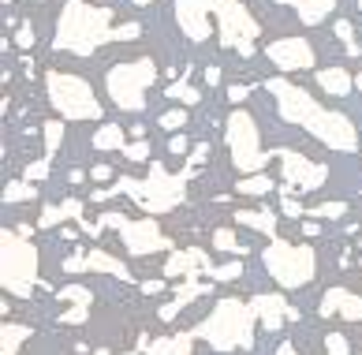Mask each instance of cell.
<instances>
[{
    "label": "cell",
    "mask_w": 362,
    "mask_h": 355,
    "mask_svg": "<svg viewBox=\"0 0 362 355\" xmlns=\"http://www.w3.org/2000/svg\"><path fill=\"white\" fill-rule=\"evenodd\" d=\"M317 86L325 94H332V98H347L355 86V79L347 75L344 67H325V72H317Z\"/></svg>",
    "instance_id": "18"
},
{
    "label": "cell",
    "mask_w": 362,
    "mask_h": 355,
    "mask_svg": "<svg viewBox=\"0 0 362 355\" xmlns=\"http://www.w3.org/2000/svg\"><path fill=\"white\" fill-rule=\"evenodd\" d=\"M358 11H362V0H358Z\"/></svg>",
    "instance_id": "52"
},
{
    "label": "cell",
    "mask_w": 362,
    "mask_h": 355,
    "mask_svg": "<svg viewBox=\"0 0 362 355\" xmlns=\"http://www.w3.org/2000/svg\"><path fill=\"white\" fill-rule=\"evenodd\" d=\"M160 288H165V281H146V284H142L146 295H153V292H160Z\"/></svg>",
    "instance_id": "46"
},
{
    "label": "cell",
    "mask_w": 362,
    "mask_h": 355,
    "mask_svg": "<svg viewBox=\"0 0 362 355\" xmlns=\"http://www.w3.org/2000/svg\"><path fill=\"white\" fill-rule=\"evenodd\" d=\"M250 307H254L258 322H262L269 333H276L284 322H295V318H299V310L288 307V299H284V295H269V292H265V295H254V299H250Z\"/></svg>",
    "instance_id": "14"
},
{
    "label": "cell",
    "mask_w": 362,
    "mask_h": 355,
    "mask_svg": "<svg viewBox=\"0 0 362 355\" xmlns=\"http://www.w3.org/2000/svg\"><path fill=\"white\" fill-rule=\"evenodd\" d=\"M165 94H168V98H180V101H187V105H198V101H202V90L191 86L187 79H176V83H172Z\"/></svg>",
    "instance_id": "28"
},
{
    "label": "cell",
    "mask_w": 362,
    "mask_h": 355,
    "mask_svg": "<svg viewBox=\"0 0 362 355\" xmlns=\"http://www.w3.org/2000/svg\"><path fill=\"white\" fill-rule=\"evenodd\" d=\"M265 57L276 64V72H306V67H314V49L306 38H276L265 49Z\"/></svg>",
    "instance_id": "13"
},
{
    "label": "cell",
    "mask_w": 362,
    "mask_h": 355,
    "mask_svg": "<svg viewBox=\"0 0 362 355\" xmlns=\"http://www.w3.org/2000/svg\"><path fill=\"white\" fill-rule=\"evenodd\" d=\"M213 16H217V38L224 49H235L239 57L254 52V38L262 34L258 19L247 11L243 0H176V19L187 42H206L213 34Z\"/></svg>",
    "instance_id": "1"
},
{
    "label": "cell",
    "mask_w": 362,
    "mask_h": 355,
    "mask_svg": "<svg viewBox=\"0 0 362 355\" xmlns=\"http://www.w3.org/2000/svg\"><path fill=\"white\" fill-rule=\"evenodd\" d=\"M224 139H228V150H232V165L243 172V176H254L265 169V161L273 157V150H262V131L254 124V116L235 108L224 124Z\"/></svg>",
    "instance_id": "11"
},
{
    "label": "cell",
    "mask_w": 362,
    "mask_h": 355,
    "mask_svg": "<svg viewBox=\"0 0 362 355\" xmlns=\"http://www.w3.org/2000/svg\"><path fill=\"white\" fill-rule=\"evenodd\" d=\"M16 45H19V49H30V45H34V30H30L26 23L19 26V34H16Z\"/></svg>",
    "instance_id": "42"
},
{
    "label": "cell",
    "mask_w": 362,
    "mask_h": 355,
    "mask_svg": "<svg viewBox=\"0 0 362 355\" xmlns=\"http://www.w3.org/2000/svg\"><path fill=\"white\" fill-rule=\"evenodd\" d=\"M213 247H217V251H228V254H243V251H247L243 243L235 240L232 228H217V232H213Z\"/></svg>",
    "instance_id": "30"
},
{
    "label": "cell",
    "mask_w": 362,
    "mask_h": 355,
    "mask_svg": "<svg viewBox=\"0 0 362 355\" xmlns=\"http://www.w3.org/2000/svg\"><path fill=\"white\" fill-rule=\"evenodd\" d=\"M332 30H337V38L344 42V49L355 57V52H358V42H355V26L347 23V19H337V26H332Z\"/></svg>",
    "instance_id": "32"
},
{
    "label": "cell",
    "mask_w": 362,
    "mask_h": 355,
    "mask_svg": "<svg viewBox=\"0 0 362 355\" xmlns=\"http://www.w3.org/2000/svg\"><path fill=\"white\" fill-rule=\"evenodd\" d=\"M127 355H135V351H127Z\"/></svg>",
    "instance_id": "53"
},
{
    "label": "cell",
    "mask_w": 362,
    "mask_h": 355,
    "mask_svg": "<svg viewBox=\"0 0 362 355\" xmlns=\"http://www.w3.org/2000/svg\"><path fill=\"white\" fill-rule=\"evenodd\" d=\"M83 225V232H90V236H101L105 228H116L119 232V243L127 247V254H157V251H168L172 240L165 236V232L157 228L153 217H142V221H131V217L109 210L105 217H98V221H78Z\"/></svg>",
    "instance_id": "7"
},
{
    "label": "cell",
    "mask_w": 362,
    "mask_h": 355,
    "mask_svg": "<svg viewBox=\"0 0 362 355\" xmlns=\"http://www.w3.org/2000/svg\"><path fill=\"white\" fill-rule=\"evenodd\" d=\"M168 150H172V154H187V139H183V135H176V139L168 142Z\"/></svg>",
    "instance_id": "43"
},
{
    "label": "cell",
    "mask_w": 362,
    "mask_h": 355,
    "mask_svg": "<svg viewBox=\"0 0 362 355\" xmlns=\"http://www.w3.org/2000/svg\"><path fill=\"white\" fill-rule=\"evenodd\" d=\"M124 157L127 161H146V157H150V142H131V146H124Z\"/></svg>",
    "instance_id": "38"
},
{
    "label": "cell",
    "mask_w": 362,
    "mask_h": 355,
    "mask_svg": "<svg viewBox=\"0 0 362 355\" xmlns=\"http://www.w3.org/2000/svg\"><path fill=\"white\" fill-rule=\"evenodd\" d=\"M45 90H49L52 108H57L64 120H101V101H98V94L90 90L86 79H78L71 72H49Z\"/></svg>",
    "instance_id": "10"
},
{
    "label": "cell",
    "mask_w": 362,
    "mask_h": 355,
    "mask_svg": "<svg viewBox=\"0 0 362 355\" xmlns=\"http://www.w3.org/2000/svg\"><path fill=\"white\" fill-rule=\"evenodd\" d=\"M228 98H232V101L239 105V101L247 98V86H228Z\"/></svg>",
    "instance_id": "45"
},
{
    "label": "cell",
    "mask_w": 362,
    "mask_h": 355,
    "mask_svg": "<svg viewBox=\"0 0 362 355\" xmlns=\"http://www.w3.org/2000/svg\"><path fill=\"white\" fill-rule=\"evenodd\" d=\"M213 266L209 258L202 251H194V247H187V251H176L165 262V277H187V281H198V277H213Z\"/></svg>",
    "instance_id": "15"
},
{
    "label": "cell",
    "mask_w": 362,
    "mask_h": 355,
    "mask_svg": "<svg viewBox=\"0 0 362 355\" xmlns=\"http://www.w3.org/2000/svg\"><path fill=\"white\" fill-rule=\"evenodd\" d=\"M34 195H37V184H30V180H11L4 187V202H26Z\"/></svg>",
    "instance_id": "29"
},
{
    "label": "cell",
    "mask_w": 362,
    "mask_h": 355,
    "mask_svg": "<svg viewBox=\"0 0 362 355\" xmlns=\"http://www.w3.org/2000/svg\"><path fill=\"white\" fill-rule=\"evenodd\" d=\"M42 135H45V157L52 161V157H57V150H60V139H64V120H45Z\"/></svg>",
    "instance_id": "27"
},
{
    "label": "cell",
    "mask_w": 362,
    "mask_h": 355,
    "mask_svg": "<svg viewBox=\"0 0 362 355\" xmlns=\"http://www.w3.org/2000/svg\"><path fill=\"white\" fill-rule=\"evenodd\" d=\"M57 299H64V307H90V288H83V284H71V288L57 292Z\"/></svg>",
    "instance_id": "31"
},
{
    "label": "cell",
    "mask_w": 362,
    "mask_h": 355,
    "mask_svg": "<svg viewBox=\"0 0 362 355\" xmlns=\"http://www.w3.org/2000/svg\"><path fill=\"white\" fill-rule=\"evenodd\" d=\"M86 258H90V269L93 273H112V277H119V281H135V277H131V269L119 262V258H112L109 251L93 247V251H86Z\"/></svg>",
    "instance_id": "20"
},
{
    "label": "cell",
    "mask_w": 362,
    "mask_h": 355,
    "mask_svg": "<svg viewBox=\"0 0 362 355\" xmlns=\"http://www.w3.org/2000/svg\"><path fill=\"white\" fill-rule=\"evenodd\" d=\"M337 8V0H295V11L306 26H317L321 19H329V11Z\"/></svg>",
    "instance_id": "23"
},
{
    "label": "cell",
    "mask_w": 362,
    "mask_h": 355,
    "mask_svg": "<svg viewBox=\"0 0 362 355\" xmlns=\"http://www.w3.org/2000/svg\"><path fill=\"white\" fill-rule=\"evenodd\" d=\"M124 128H119V124H112V120H109V124H101L98 128V135H93V150H119V154H124Z\"/></svg>",
    "instance_id": "24"
},
{
    "label": "cell",
    "mask_w": 362,
    "mask_h": 355,
    "mask_svg": "<svg viewBox=\"0 0 362 355\" xmlns=\"http://www.w3.org/2000/svg\"><path fill=\"white\" fill-rule=\"evenodd\" d=\"M135 4H139V8H146V4H153V0H135Z\"/></svg>",
    "instance_id": "50"
},
{
    "label": "cell",
    "mask_w": 362,
    "mask_h": 355,
    "mask_svg": "<svg viewBox=\"0 0 362 355\" xmlns=\"http://www.w3.org/2000/svg\"><path fill=\"white\" fill-rule=\"evenodd\" d=\"M276 355H299V351H295L291 344H280V348H276Z\"/></svg>",
    "instance_id": "48"
},
{
    "label": "cell",
    "mask_w": 362,
    "mask_h": 355,
    "mask_svg": "<svg viewBox=\"0 0 362 355\" xmlns=\"http://www.w3.org/2000/svg\"><path fill=\"white\" fill-rule=\"evenodd\" d=\"M139 23H112V8H98L86 0H68L57 19V38L52 45L60 52H75V57H93L109 42H131L139 38Z\"/></svg>",
    "instance_id": "3"
},
{
    "label": "cell",
    "mask_w": 362,
    "mask_h": 355,
    "mask_svg": "<svg viewBox=\"0 0 362 355\" xmlns=\"http://www.w3.org/2000/svg\"><path fill=\"white\" fill-rule=\"evenodd\" d=\"M235 277H243V262H224V266H217L209 281H235Z\"/></svg>",
    "instance_id": "35"
},
{
    "label": "cell",
    "mask_w": 362,
    "mask_h": 355,
    "mask_svg": "<svg viewBox=\"0 0 362 355\" xmlns=\"http://www.w3.org/2000/svg\"><path fill=\"white\" fill-rule=\"evenodd\" d=\"M206 292H209V284H202V281H187L183 288H176V299H172L168 307H160V318H165V322H172V318H176V310H180V307L194 303V299H198V295H206Z\"/></svg>",
    "instance_id": "21"
},
{
    "label": "cell",
    "mask_w": 362,
    "mask_h": 355,
    "mask_svg": "<svg viewBox=\"0 0 362 355\" xmlns=\"http://www.w3.org/2000/svg\"><path fill=\"white\" fill-rule=\"evenodd\" d=\"M321 318H332V314H340V318L347 322H358L362 318V295L347 292V288H329L325 295H321Z\"/></svg>",
    "instance_id": "16"
},
{
    "label": "cell",
    "mask_w": 362,
    "mask_h": 355,
    "mask_svg": "<svg viewBox=\"0 0 362 355\" xmlns=\"http://www.w3.org/2000/svg\"><path fill=\"white\" fill-rule=\"evenodd\" d=\"M206 83H209V86L221 83V72H217V67H209V72H206Z\"/></svg>",
    "instance_id": "47"
},
{
    "label": "cell",
    "mask_w": 362,
    "mask_h": 355,
    "mask_svg": "<svg viewBox=\"0 0 362 355\" xmlns=\"http://www.w3.org/2000/svg\"><path fill=\"white\" fill-rule=\"evenodd\" d=\"M276 4H291V8H295V0H276Z\"/></svg>",
    "instance_id": "51"
},
{
    "label": "cell",
    "mask_w": 362,
    "mask_h": 355,
    "mask_svg": "<svg viewBox=\"0 0 362 355\" xmlns=\"http://www.w3.org/2000/svg\"><path fill=\"white\" fill-rule=\"evenodd\" d=\"M273 157L280 161V180H284V191H317L329 180V169L321 161H310L299 150H273Z\"/></svg>",
    "instance_id": "12"
},
{
    "label": "cell",
    "mask_w": 362,
    "mask_h": 355,
    "mask_svg": "<svg viewBox=\"0 0 362 355\" xmlns=\"http://www.w3.org/2000/svg\"><path fill=\"white\" fill-rule=\"evenodd\" d=\"M157 124L165 131H180V128H187V113H183V108H168V113H160Z\"/></svg>",
    "instance_id": "34"
},
{
    "label": "cell",
    "mask_w": 362,
    "mask_h": 355,
    "mask_svg": "<svg viewBox=\"0 0 362 355\" xmlns=\"http://www.w3.org/2000/svg\"><path fill=\"white\" fill-rule=\"evenodd\" d=\"M347 213V202H321V206H314V210H306V217H344Z\"/></svg>",
    "instance_id": "33"
},
{
    "label": "cell",
    "mask_w": 362,
    "mask_h": 355,
    "mask_svg": "<svg viewBox=\"0 0 362 355\" xmlns=\"http://www.w3.org/2000/svg\"><path fill=\"white\" fill-rule=\"evenodd\" d=\"M153 79H157V64L150 57H139V60H124V64L109 67L105 86H109V98L124 108V113H142L146 90L153 86Z\"/></svg>",
    "instance_id": "9"
},
{
    "label": "cell",
    "mask_w": 362,
    "mask_h": 355,
    "mask_svg": "<svg viewBox=\"0 0 362 355\" xmlns=\"http://www.w3.org/2000/svg\"><path fill=\"white\" fill-rule=\"evenodd\" d=\"M280 213H284V217H303L306 206H299V202H295L288 191H284V195H280Z\"/></svg>",
    "instance_id": "39"
},
{
    "label": "cell",
    "mask_w": 362,
    "mask_h": 355,
    "mask_svg": "<svg viewBox=\"0 0 362 355\" xmlns=\"http://www.w3.org/2000/svg\"><path fill=\"white\" fill-rule=\"evenodd\" d=\"M90 318V307H64V322L68 325H83Z\"/></svg>",
    "instance_id": "40"
},
{
    "label": "cell",
    "mask_w": 362,
    "mask_h": 355,
    "mask_svg": "<svg viewBox=\"0 0 362 355\" xmlns=\"http://www.w3.org/2000/svg\"><path fill=\"white\" fill-rule=\"evenodd\" d=\"M198 333H176V337H157L146 344V355H191Z\"/></svg>",
    "instance_id": "17"
},
{
    "label": "cell",
    "mask_w": 362,
    "mask_h": 355,
    "mask_svg": "<svg viewBox=\"0 0 362 355\" xmlns=\"http://www.w3.org/2000/svg\"><path fill=\"white\" fill-rule=\"evenodd\" d=\"M325 348H329V355H347L351 348H347V337L344 333H329L325 337Z\"/></svg>",
    "instance_id": "37"
},
{
    "label": "cell",
    "mask_w": 362,
    "mask_h": 355,
    "mask_svg": "<svg viewBox=\"0 0 362 355\" xmlns=\"http://www.w3.org/2000/svg\"><path fill=\"white\" fill-rule=\"evenodd\" d=\"M355 86H358V90H362V72H358V75H355Z\"/></svg>",
    "instance_id": "49"
},
{
    "label": "cell",
    "mask_w": 362,
    "mask_h": 355,
    "mask_svg": "<svg viewBox=\"0 0 362 355\" xmlns=\"http://www.w3.org/2000/svg\"><path fill=\"white\" fill-rule=\"evenodd\" d=\"M0 284L16 299H30L37 284V247L23 232H0Z\"/></svg>",
    "instance_id": "6"
},
{
    "label": "cell",
    "mask_w": 362,
    "mask_h": 355,
    "mask_svg": "<svg viewBox=\"0 0 362 355\" xmlns=\"http://www.w3.org/2000/svg\"><path fill=\"white\" fill-rule=\"evenodd\" d=\"M93 180H112V169L109 165H93Z\"/></svg>",
    "instance_id": "44"
},
{
    "label": "cell",
    "mask_w": 362,
    "mask_h": 355,
    "mask_svg": "<svg viewBox=\"0 0 362 355\" xmlns=\"http://www.w3.org/2000/svg\"><path fill=\"white\" fill-rule=\"evenodd\" d=\"M90 269V258L86 254H71L68 262H64V273H86Z\"/></svg>",
    "instance_id": "41"
},
{
    "label": "cell",
    "mask_w": 362,
    "mask_h": 355,
    "mask_svg": "<svg viewBox=\"0 0 362 355\" xmlns=\"http://www.w3.org/2000/svg\"><path fill=\"white\" fill-rule=\"evenodd\" d=\"M235 221L254 228V232H265L269 240H276V210H235Z\"/></svg>",
    "instance_id": "19"
},
{
    "label": "cell",
    "mask_w": 362,
    "mask_h": 355,
    "mask_svg": "<svg viewBox=\"0 0 362 355\" xmlns=\"http://www.w3.org/2000/svg\"><path fill=\"white\" fill-rule=\"evenodd\" d=\"M83 221V202H60V206H49L42 217H37V228H52V225H60V221Z\"/></svg>",
    "instance_id": "22"
},
{
    "label": "cell",
    "mask_w": 362,
    "mask_h": 355,
    "mask_svg": "<svg viewBox=\"0 0 362 355\" xmlns=\"http://www.w3.org/2000/svg\"><path fill=\"white\" fill-rule=\"evenodd\" d=\"M358 355H362V351H358Z\"/></svg>",
    "instance_id": "54"
},
{
    "label": "cell",
    "mask_w": 362,
    "mask_h": 355,
    "mask_svg": "<svg viewBox=\"0 0 362 355\" xmlns=\"http://www.w3.org/2000/svg\"><path fill=\"white\" fill-rule=\"evenodd\" d=\"M194 176V169H183L172 176L165 165H150V176L146 180H131V176H124L119 184L109 187V195H131L139 202V210L146 213H168V210H176L183 195H187V180Z\"/></svg>",
    "instance_id": "5"
},
{
    "label": "cell",
    "mask_w": 362,
    "mask_h": 355,
    "mask_svg": "<svg viewBox=\"0 0 362 355\" xmlns=\"http://www.w3.org/2000/svg\"><path fill=\"white\" fill-rule=\"evenodd\" d=\"M49 176V157H42V161H34V165H26V172H23V180H30V184H42Z\"/></svg>",
    "instance_id": "36"
},
{
    "label": "cell",
    "mask_w": 362,
    "mask_h": 355,
    "mask_svg": "<svg viewBox=\"0 0 362 355\" xmlns=\"http://www.w3.org/2000/svg\"><path fill=\"white\" fill-rule=\"evenodd\" d=\"M254 307L239 295L217 299V307L209 310L206 322H198V337L217 351H250L254 348Z\"/></svg>",
    "instance_id": "4"
},
{
    "label": "cell",
    "mask_w": 362,
    "mask_h": 355,
    "mask_svg": "<svg viewBox=\"0 0 362 355\" xmlns=\"http://www.w3.org/2000/svg\"><path fill=\"white\" fill-rule=\"evenodd\" d=\"M276 187L273 176H265V172H254V176H243V180L235 184L239 195H269V191Z\"/></svg>",
    "instance_id": "26"
},
{
    "label": "cell",
    "mask_w": 362,
    "mask_h": 355,
    "mask_svg": "<svg viewBox=\"0 0 362 355\" xmlns=\"http://www.w3.org/2000/svg\"><path fill=\"white\" fill-rule=\"evenodd\" d=\"M30 333H34L30 325H8L4 322V329H0V351H4V355H19V344Z\"/></svg>",
    "instance_id": "25"
},
{
    "label": "cell",
    "mask_w": 362,
    "mask_h": 355,
    "mask_svg": "<svg viewBox=\"0 0 362 355\" xmlns=\"http://www.w3.org/2000/svg\"><path fill=\"white\" fill-rule=\"evenodd\" d=\"M265 90L273 94L276 113L284 116L288 124L306 128L317 142H325L329 150H337V154H351V150H358V131H355L351 120L332 113V108H325V105H317L303 86L288 83V79H269Z\"/></svg>",
    "instance_id": "2"
},
{
    "label": "cell",
    "mask_w": 362,
    "mask_h": 355,
    "mask_svg": "<svg viewBox=\"0 0 362 355\" xmlns=\"http://www.w3.org/2000/svg\"><path fill=\"white\" fill-rule=\"evenodd\" d=\"M262 262H265L269 277L280 284V288H303V284H310L314 273H317L314 247H306V243H288L280 236L265 247Z\"/></svg>",
    "instance_id": "8"
}]
</instances>
